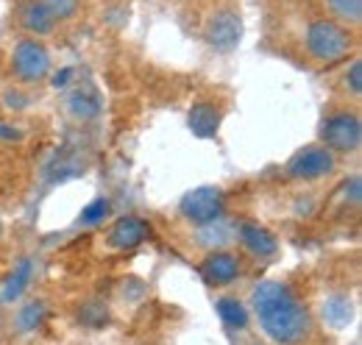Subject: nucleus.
Instances as JSON below:
<instances>
[{
    "mask_svg": "<svg viewBox=\"0 0 362 345\" xmlns=\"http://www.w3.org/2000/svg\"><path fill=\"white\" fill-rule=\"evenodd\" d=\"M254 312L262 332L276 345H301L313 334V317L296 293L281 281H262L254 287Z\"/></svg>",
    "mask_w": 362,
    "mask_h": 345,
    "instance_id": "nucleus-1",
    "label": "nucleus"
},
{
    "mask_svg": "<svg viewBox=\"0 0 362 345\" xmlns=\"http://www.w3.org/2000/svg\"><path fill=\"white\" fill-rule=\"evenodd\" d=\"M304 45L310 50V56L320 62V64H334L340 59H346L351 50H354V34L337 23V20H326V17H317L307 25V37Z\"/></svg>",
    "mask_w": 362,
    "mask_h": 345,
    "instance_id": "nucleus-2",
    "label": "nucleus"
},
{
    "mask_svg": "<svg viewBox=\"0 0 362 345\" xmlns=\"http://www.w3.org/2000/svg\"><path fill=\"white\" fill-rule=\"evenodd\" d=\"M320 142L332 153H351L362 142V123L357 112H334L320 126Z\"/></svg>",
    "mask_w": 362,
    "mask_h": 345,
    "instance_id": "nucleus-3",
    "label": "nucleus"
},
{
    "mask_svg": "<svg viewBox=\"0 0 362 345\" xmlns=\"http://www.w3.org/2000/svg\"><path fill=\"white\" fill-rule=\"evenodd\" d=\"M11 70L20 81H42L50 76V53L37 37L31 40H20L11 50Z\"/></svg>",
    "mask_w": 362,
    "mask_h": 345,
    "instance_id": "nucleus-4",
    "label": "nucleus"
},
{
    "mask_svg": "<svg viewBox=\"0 0 362 345\" xmlns=\"http://www.w3.org/2000/svg\"><path fill=\"white\" fill-rule=\"evenodd\" d=\"M226 209V195L218 187H198L184 195L181 201V215L187 217L192 226H209L223 217Z\"/></svg>",
    "mask_w": 362,
    "mask_h": 345,
    "instance_id": "nucleus-5",
    "label": "nucleus"
},
{
    "mask_svg": "<svg viewBox=\"0 0 362 345\" xmlns=\"http://www.w3.org/2000/svg\"><path fill=\"white\" fill-rule=\"evenodd\" d=\"M204 37L215 53H231L243 40V17L234 8L212 11L206 20V28H204Z\"/></svg>",
    "mask_w": 362,
    "mask_h": 345,
    "instance_id": "nucleus-6",
    "label": "nucleus"
},
{
    "mask_svg": "<svg viewBox=\"0 0 362 345\" xmlns=\"http://www.w3.org/2000/svg\"><path fill=\"white\" fill-rule=\"evenodd\" d=\"M334 168H337V159H334V153H332L329 148H323V145H310V148L298 151V153L290 159L287 175H290L293 181H320V178L332 175Z\"/></svg>",
    "mask_w": 362,
    "mask_h": 345,
    "instance_id": "nucleus-7",
    "label": "nucleus"
},
{
    "mask_svg": "<svg viewBox=\"0 0 362 345\" xmlns=\"http://www.w3.org/2000/svg\"><path fill=\"white\" fill-rule=\"evenodd\" d=\"M240 273H243V262L231 251H212L201 262V276L206 279L209 287H228L231 281L240 279Z\"/></svg>",
    "mask_w": 362,
    "mask_h": 345,
    "instance_id": "nucleus-8",
    "label": "nucleus"
},
{
    "mask_svg": "<svg viewBox=\"0 0 362 345\" xmlns=\"http://www.w3.org/2000/svg\"><path fill=\"white\" fill-rule=\"evenodd\" d=\"M234 237L240 240V245L251 254V257H273L279 251V242L271 231L259 223H251V220H243L240 226H234Z\"/></svg>",
    "mask_w": 362,
    "mask_h": 345,
    "instance_id": "nucleus-9",
    "label": "nucleus"
},
{
    "mask_svg": "<svg viewBox=\"0 0 362 345\" xmlns=\"http://www.w3.org/2000/svg\"><path fill=\"white\" fill-rule=\"evenodd\" d=\"M109 245L115 248V251H132L136 245H142L145 240H148V223L142 220V217H120L115 226H112V231H109Z\"/></svg>",
    "mask_w": 362,
    "mask_h": 345,
    "instance_id": "nucleus-10",
    "label": "nucleus"
},
{
    "mask_svg": "<svg viewBox=\"0 0 362 345\" xmlns=\"http://www.w3.org/2000/svg\"><path fill=\"white\" fill-rule=\"evenodd\" d=\"M67 109H70V115H73L76 120L90 123V120H95V117L100 115L103 100H100L98 89H92V86H78V89L70 92V98H67Z\"/></svg>",
    "mask_w": 362,
    "mask_h": 345,
    "instance_id": "nucleus-11",
    "label": "nucleus"
},
{
    "mask_svg": "<svg viewBox=\"0 0 362 345\" xmlns=\"http://www.w3.org/2000/svg\"><path fill=\"white\" fill-rule=\"evenodd\" d=\"M20 25L34 34V37H47L53 28H56V20L53 14L45 8L42 0H28L23 8H20Z\"/></svg>",
    "mask_w": 362,
    "mask_h": 345,
    "instance_id": "nucleus-12",
    "label": "nucleus"
},
{
    "mask_svg": "<svg viewBox=\"0 0 362 345\" xmlns=\"http://www.w3.org/2000/svg\"><path fill=\"white\" fill-rule=\"evenodd\" d=\"M189 129L195 136H201V139H209V136H215L218 129H221V109L215 106V103H209V100H201V103H195L192 109H189Z\"/></svg>",
    "mask_w": 362,
    "mask_h": 345,
    "instance_id": "nucleus-13",
    "label": "nucleus"
},
{
    "mask_svg": "<svg viewBox=\"0 0 362 345\" xmlns=\"http://www.w3.org/2000/svg\"><path fill=\"white\" fill-rule=\"evenodd\" d=\"M31 276H34V262H31V259H23V262L14 267V273H11V279L6 281V287H3V301L11 303L14 298H20V296L25 293V287L31 284Z\"/></svg>",
    "mask_w": 362,
    "mask_h": 345,
    "instance_id": "nucleus-14",
    "label": "nucleus"
},
{
    "mask_svg": "<svg viewBox=\"0 0 362 345\" xmlns=\"http://www.w3.org/2000/svg\"><path fill=\"white\" fill-rule=\"evenodd\" d=\"M215 306H218V315L228 329H245L248 326V309L237 298H218Z\"/></svg>",
    "mask_w": 362,
    "mask_h": 345,
    "instance_id": "nucleus-15",
    "label": "nucleus"
},
{
    "mask_svg": "<svg viewBox=\"0 0 362 345\" xmlns=\"http://www.w3.org/2000/svg\"><path fill=\"white\" fill-rule=\"evenodd\" d=\"M323 320L334 329H343L351 320V303L346 296H332L329 301L323 303Z\"/></svg>",
    "mask_w": 362,
    "mask_h": 345,
    "instance_id": "nucleus-16",
    "label": "nucleus"
},
{
    "mask_svg": "<svg viewBox=\"0 0 362 345\" xmlns=\"http://www.w3.org/2000/svg\"><path fill=\"white\" fill-rule=\"evenodd\" d=\"M326 6H329V8H332V14L337 17V23L360 25V20H362V0H326Z\"/></svg>",
    "mask_w": 362,
    "mask_h": 345,
    "instance_id": "nucleus-17",
    "label": "nucleus"
},
{
    "mask_svg": "<svg viewBox=\"0 0 362 345\" xmlns=\"http://www.w3.org/2000/svg\"><path fill=\"white\" fill-rule=\"evenodd\" d=\"M112 215V201L109 198H95L90 206H84L81 209V217H78V223L81 226H100L106 217Z\"/></svg>",
    "mask_w": 362,
    "mask_h": 345,
    "instance_id": "nucleus-18",
    "label": "nucleus"
},
{
    "mask_svg": "<svg viewBox=\"0 0 362 345\" xmlns=\"http://www.w3.org/2000/svg\"><path fill=\"white\" fill-rule=\"evenodd\" d=\"M45 317V306L40 301H31L25 303L20 312H17V329L20 332H37V326L42 323Z\"/></svg>",
    "mask_w": 362,
    "mask_h": 345,
    "instance_id": "nucleus-19",
    "label": "nucleus"
},
{
    "mask_svg": "<svg viewBox=\"0 0 362 345\" xmlns=\"http://www.w3.org/2000/svg\"><path fill=\"white\" fill-rule=\"evenodd\" d=\"M42 3H45L47 11L53 14V20L62 23V20H70L78 11V3L81 0H42Z\"/></svg>",
    "mask_w": 362,
    "mask_h": 345,
    "instance_id": "nucleus-20",
    "label": "nucleus"
},
{
    "mask_svg": "<svg viewBox=\"0 0 362 345\" xmlns=\"http://www.w3.org/2000/svg\"><path fill=\"white\" fill-rule=\"evenodd\" d=\"M343 195H346V204H351V206H360V201H362V181H360V175H351V178L343 184Z\"/></svg>",
    "mask_w": 362,
    "mask_h": 345,
    "instance_id": "nucleus-21",
    "label": "nucleus"
},
{
    "mask_svg": "<svg viewBox=\"0 0 362 345\" xmlns=\"http://www.w3.org/2000/svg\"><path fill=\"white\" fill-rule=\"evenodd\" d=\"M346 86H349V92H351L354 98H360V92H362V62H351V67H349V73H346Z\"/></svg>",
    "mask_w": 362,
    "mask_h": 345,
    "instance_id": "nucleus-22",
    "label": "nucleus"
},
{
    "mask_svg": "<svg viewBox=\"0 0 362 345\" xmlns=\"http://www.w3.org/2000/svg\"><path fill=\"white\" fill-rule=\"evenodd\" d=\"M70 78H73V70H70V67H64V70H62V73L53 78V84H56V86H67V84H70Z\"/></svg>",
    "mask_w": 362,
    "mask_h": 345,
    "instance_id": "nucleus-23",
    "label": "nucleus"
},
{
    "mask_svg": "<svg viewBox=\"0 0 362 345\" xmlns=\"http://www.w3.org/2000/svg\"><path fill=\"white\" fill-rule=\"evenodd\" d=\"M0 139H8V142H11V139H20V131L8 129V126H3V123H0Z\"/></svg>",
    "mask_w": 362,
    "mask_h": 345,
    "instance_id": "nucleus-24",
    "label": "nucleus"
},
{
    "mask_svg": "<svg viewBox=\"0 0 362 345\" xmlns=\"http://www.w3.org/2000/svg\"><path fill=\"white\" fill-rule=\"evenodd\" d=\"M0 237H3V223H0Z\"/></svg>",
    "mask_w": 362,
    "mask_h": 345,
    "instance_id": "nucleus-25",
    "label": "nucleus"
}]
</instances>
